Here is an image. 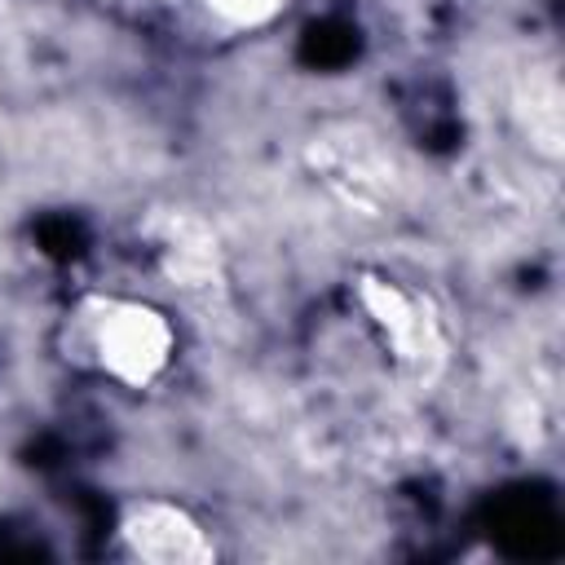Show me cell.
Here are the masks:
<instances>
[{"label":"cell","mask_w":565,"mask_h":565,"mask_svg":"<svg viewBox=\"0 0 565 565\" xmlns=\"http://www.w3.org/2000/svg\"><path fill=\"white\" fill-rule=\"evenodd\" d=\"M353 305L402 380L424 388L446 371L450 335H446V318L428 291H419L384 269H362V274H353Z\"/></svg>","instance_id":"cell-2"},{"label":"cell","mask_w":565,"mask_h":565,"mask_svg":"<svg viewBox=\"0 0 565 565\" xmlns=\"http://www.w3.org/2000/svg\"><path fill=\"white\" fill-rule=\"evenodd\" d=\"M75 349L110 384L141 393L154 388L177 362V322L146 296L97 291L75 305Z\"/></svg>","instance_id":"cell-1"},{"label":"cell","mask_w":565,"mask_h":565,"mask_svg":"<svg viewBox=\"0 0 565 565\" xmlns=\"http://www.w3.org/2000/svg\"><path fill=\"white\" fill-rule=\"evenodd\" d=\"M146 256L159 282L190 309H221L230 296V265L216 225L194 207L150 212L141 225Z\"/></svg>","instance_id":"cell-4"},{"label":"cell","mask_w":565,"mask_h":565,"mask_svg":"<svg viewBox=\"0 0 565 565\" xmlns=\"http://www.w3.org/2000/svg\"><path fill=\"white\" fill-rule=\"evenodd\" d=\"M305 172L322 185L349 216L380 221L402 194V168L393 150L353 119L327 124L305 141Z\"/></svg>","instance_id":"cell-3"},{"label":"cell","mask_w":565,"mask_h":565,"mask_svg":"<svg viewBox=\"0 0 565 565\" xmlns=\"http://www.w3.org/2000/svg\"><path fill=\"white\" fill-rule=\"evenodd\" d=\"M203 9L230 31H265L291 9V0H203Z\"/></svg>","instance_id":"cell-6"},{"label":"cell","mask_w":565,"mask_h":565,"mask_svg":"<svg viewBox=\"0 0 565 565\" xmlns=\"http://www.w3.org/2000/svg\"><path fill=\"white\" fill-rule=\"evenodd\" d=\"M115 539L124 556L146 565H207L216 561L212 530L177 499L163 494H137L124 503L115 521Z\"/></svg>","instance_id":"cell-5"}]
</instances>
